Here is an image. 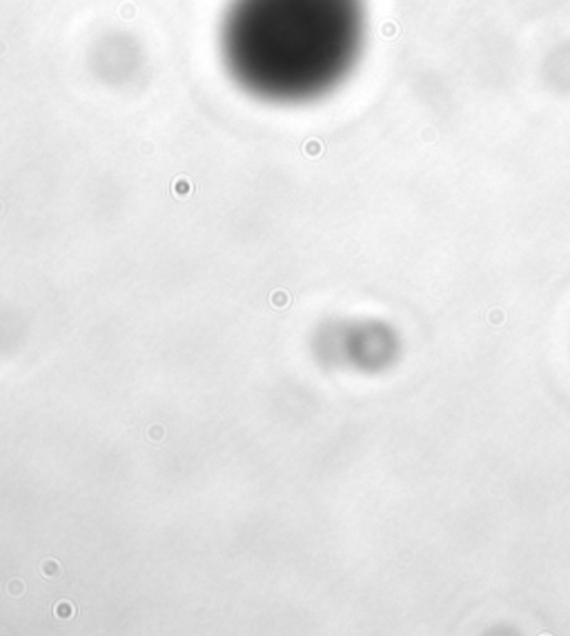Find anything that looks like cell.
I'll list each match as a JSON object with an SVG mask.
<instances>
[{
  "mask_svg": "<svg viewBox=\"0 0 570 636\" xmlns=\"http://www.w3.org/2000/svg\"><path fill=\"white\" fill-rule=\"evenodd\" d=\"M356 40V0H230L218 27L230 80L274 105L325 94L343 76Z\"/></svg>",
  "mask_w": 570,
  "mask_h": 636,
  "instance_id": "1",
  "label": "cell"
}]
</instances>
